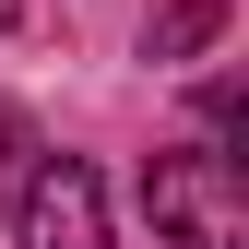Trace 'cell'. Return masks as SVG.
<instances>
[{"label": "cell", "instance_id": "cell-1", "mask_svg": "<svg viewBox=\"0 0 249 249\" xmlns=\"http://www.w3.org/2000/svg\"><path fill=\"white\" fill-rule=\"evenodd\" d=\"M142 213H154V249H249V190H237L226 142L154 154L142 166Z\"/></svg>", "mask_w": 249, "mask_h": 249}, {"label": "cell", "instance_id": "cell-2", "mask_svg": "<svg viewBox=\"0 0 249 249\" xmlns=\"http://www.w3.org/2000/svg\"><path fill=\"white\" fill-rule=\"evenodd\" d=\"M12 249H107V190L83 154H48L12 190Z\"/></svg>", "mask_w": 249, "mask_h": 249}, {"label": "cell", "instance_id": "cell-3", "mask_svg": "<svg viewBox=\"0 0 249 249\" xmlns=\"http://www.w3.org/2000/svg\"><path fill=\"white\" fill-rule=\"evenodd\" d=\"M213 36V0H178V12H154V48H202Z\"/></svg>", "mask_w": 249, "mask_h": 249}, {"label": "cell", "instance_id": "cell-4", "mask_svg": "<svg viewBox=\"0 0 249 249\" xmlns=\"http://www.w3.org/2000/svg\"><path fill=\"white\" fill-rule=\"evenodd\" d=\"M0 24H12V0H0Z\"/></svg>", "mask_w": 249, "mask_h": 249}]
</instances>
